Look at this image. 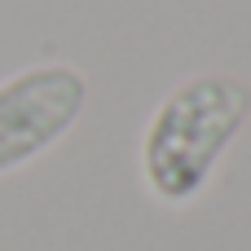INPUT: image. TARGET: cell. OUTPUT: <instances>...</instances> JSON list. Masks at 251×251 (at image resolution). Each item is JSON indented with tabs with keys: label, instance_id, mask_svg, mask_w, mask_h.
<instances>
[{
	"label": "cell",
	"instance_id": "6da1fadb",
	"mask_svg": "<svg viewBox=\"0 0 251 251\" xmlns=\"http://www.w3.org/2000/svg\"><path fill=\"white\" fill-rule=\"evenodd\" d=\"M251 88L234 75H194L163 97L141 137V176L159 203H190L247 124Z\"/></svg>",
	"mask_w": 251,
	"mask_h": 251
},
{
	"label": "cell",
	"instance_id": "7a4b0ae2",
	"mask_svg": "<svg viewBox=\"0 0 251 251\" xmlns=\"http://www.w3.org/2000/svg\"><path fill=\"white\" fill-rule=\"evenodd\" d=\"M88 106V84L66 62H44L0 84V176L62 141Z\"/></svg>",
	"mask_w": 251,
	"mask_h": 251
}]
</instances>
